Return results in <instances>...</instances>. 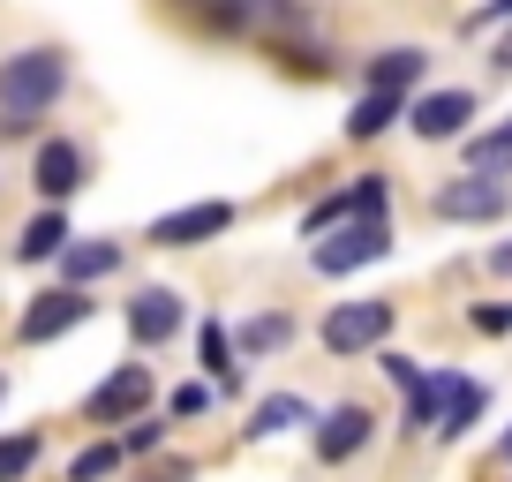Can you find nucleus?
I'll use <instances>...</instances> for the list:
<instances>
[{
  "mask_svg": "<svg viewBox=\"0 0 512 482\" xmlns=\"http://www.w3.org/2000/svg\"><path fill=\"white\" fill-rule=\"evenodd\" d=\"M204 370H211V377H234V347H226L219 324H204Z\"/></svg>",
  "mask_w": 512,
  "mask_h": 482,
  "instance_id": "nucleus-23",
  "label": "nucleus"
},
{
  "mask_svg": "<svg viewBox=\"0 0 512 482\" xmlns=\"http://www.w3.org/2000/svg\"><path fill=\"white\" fill-rule=\"evenodd\" d=\"M475 415H482V385H467V377H452V370L415 377V392H407V422H422V430L437 422V437H460Z\"/></svg>",
  "mask_w": 512,
  "mask_h": 482,
  "instance_id": "nucleus-2",
  "label": "nucleus"
},
{
  "mask_svg": "<svg viewBox=\"0 0 512 482\" xmlns=\"http://www.w3.org/2000/svg\"><path fill=\"white\" fill-rule=\"evenodd\" d=\"M113 467H121V445H91V452L68 460V482H98V475H113Z\"/></svg>",
  "mask_w": 512,
  "mask_h": 482,
  "instance_id": "nucleus-22",
  "label": "nucleus"
},
{
  "mask_svg": "<svg viewBox=\"0 0 512 482\" xmlns=\"http://www.w3.org/2000/svg\"><path fill=\"white\" fill-rule=\"evenodd\" d=\"M430 211H437V219H452V226H490V219H505V211H512V189H505V181H490V174H467V181H445V189L430 196Z\"/></svg>",
  "mask_w": 512,
  "mask_h": 482,
  "instance_id": "nucleus-3",
  "label": "nucleus"
},
{
  "mask_svg": "<svg viewBox=\"0 0 512 482\" xmlns=\"http://www.w3.org/2000/svg\"><path fill=\"white\" fill-rule=\"evenodd\" d=\"M339 219H384V181L369 174V181H354L347 196H324V204L302 219V234H324V226H339Z\"/></svg>",
  "mask_w": 512,
  "mask_h": 482,
  "instance_id": "nucleus-10",
  "label": "nucleus"
},
{
  "mask_svg": "<svg viewBox=\"0 0 512 482\" xmlns=\"http://www.w3.org/2000/svg\"><path fill=\"white\" fill-rule=\"evenodd\" d=\"M384 249H392V226L384 219H347L332 241H317V272L347 279V272H362V264H377Z\"/></svg>",
  "mask_w": 512,
  "mask_h": 482,
  "instance_id": "nucleus-5",
  "label": "nucleus"
},
{
  "mask_svg": "<svg viewBox=\"0 0 512 482\" xmlns=\"http://www.w3.org/2000/svg\"><path fill=\"white\" fill-rule=\"evenodd\" d=\"M294 422H309V407L294 400V392H279V400H264L249 415V437H279V430H294Z\"/></svg>",
  "mask_w": 512,
  "mask_h": 482,
  "instance_id": "nucleus-19",
  "label": "nucleus"
},
{
  "mask_svg": "<svg viewBox=\"0 0 512 482\" xmlns=\"http://www.w3.org/2000/svg\"><path fill=\"white\" fill-rule=\"evenodd\" d=\"M497 452H505V460H512V430H505V445H497Z\"/></svg>",
  "mask_w": 512,
  "mask_h": 482,
  "instance_id": "nucleus-30",
  "label": "nucleus"
},
{
  "mask_svg": "<svg viewBox=\"0 0 512 482\" xmlns=\"http://www.w3.org/2000/svg\"><path fill=\"white\" fill-rule=\"evenodd\" d=\"M234 226V204H196V211H166L159 226H151V241L159 249H189V241H211Z\"/></svg>",
  "mask_w": 512,
  "mask_h": 482,
  "instance_id": "nucleus-9",
  "label": "nucleus"
},
{
  "mask_svg": "<svg viewBox=\"0 0 512 482\" xmlns=\"http://www.w3.org/2000/svg\"><path fill=\"white\" fill-rule=\"evenodd\" d=\"M467 166H475V174H505L512 166V121H497V129H482V136H467Z\"/></svg>",
  "mask_w": 512,
  "mask_h": 482,
  "instance_id": "nucleus-17",
  "label": "nucleus"
},
{
  "mask_svg": "<svg viewBox=\"0 0 512 482\" xmlns=\"http://www.w3.org/2000/svg\"><path fill=\"white\" fill-rule=\"evenodd\" d=\"M0 392H8V377H0Z\"/></svg>",
  "mask_w": 512,
  "mask_h": 482,
  "instance_id": "nucleus-31",
  "label": "nucleus"
},
{
  "mask_svg": "<svg viewBox=\"0 0 512 482\" xmlns=\"http://www.w3.org/2000/svg\"><path fill=\"white\" fill-rule=\"evenodd\" d=\"M38 196H53V204H61V196H76V181H83V159H76V144H46L38 151Z\"/></svg>",
  "mask_w": 512,
  "mask_h": 482,
  "instance_id": "nucleus-13",
  "label": "nucleus"
},
{
  "mask_svg": "<svg viewBox=\"0 0 512 482\" xmlns=\"http://www.w3.org/2000/svg\"><path fill=\"white\" fill-rule=\"evenodd\" d=\"M384 332H392V302H339L317 324V339L332 354H369V347H384Z\"/></svg>",
  "mask_w": 512,
  "mask_h": 482,
  "instance_id": "nucleus-4",
  "label": "nucleus"
},
{
  "mask_svg": "<svg viewBox=\"0 0 512 482\" xmlns=\"http://www.w3.org/2000/svg\"><path fill=\"white\" fill-rule=\"evenodd\" d=\"M287 332H294L287 317H249V324H241V354H272V347H287Z\"/></svg>",
  "mask_w": 512,
  "mask_h": 482,
  "instance_id": "nucleus-20",
  "label": "nucleus"
},
{
  "mask_svg": "<svg viewBox=\"0 0 512 482\" xmlns=\"http://www.w3.org/2000/svg\"><path fill=\"white\" fill-rule=\"evenodd\" d=\"M83 309H91V302H83L76 287H53V294H38V302L23 309L16 339H23V347H46V339H61L68 324H83Z\"/></svg>",
  "mask_w": 512,
  "mask_h": 482,
  "instance_id": "nucleus-6",
  "label": "nucleus"
},
{
  "mask_svg": "<svg viewBox=\"0 0 512 482\" xmlns=\"http://www.w3.org/2000/svg\"><path fill=\"white\" fill-rule=\"evenodd\" d=\"M61 249H68V219L61 211H38V219L23 226V241H16L23 264H46V257H61Z\"/></svg>",
  "mask_w": 512,
  "mask_h": 482,
  "instance_id": "nucleus-15",
  "label": "nucleus"
},
{
  "mask_svg": "<svg viewBox=\"0 0 512 482\" xmlns=\"http://www.w3.org/2000/svg\"><path fill=\"white\" fill-rule=\"evenodd\" d=\"M151 482H189V467H159V475H151Z\"/></svg>",
  "mask_w": 512,
  "mask_h": 482,
  "instance_id": "nucleus-29",
  "label": "nucleus"
},
{
  "mask_svg": "<svg viewBox=\"0 0 512 482\" xmlns=\"http://www.w3.org/2000/svg\"><path fill=\"white\" fill-rule=\"evenodd\" d=\"M61 83H68V53H53V46L0 61V136H31V121L61 98Z\"/></svg>",
  "mask_w": 512,
  "mask_h": 482,
  "instance_id": "nucleus-1",
  "label": "nucleus"
},
{
  "mask_svg": "<svg viewBox=\"0 0 512 482\" xmlns=\"http://www.w3.org/2000/svg\"><path fill=\"white\" fill-rule=\"evenodd\" d=\"M392 113H400V98L362 91V98H354V113H347V136H354V144H369V136H384V129H392Z\"/></svg>",
  "mask_w": 512,
  "mask_h": 482,
  "instance_id": "nucleus-18",
  "label": "nucleus"
},
{
  "mask_svg": "<svg viewBox=\"0 0 512 482\" xmlns=\"http://www.w3.org/2000/svg\"><path fill=\"white\" fill-rule=\"evenodd\" d=\"M369 445V407H332L324 415V430H317V460H354V452Z\"/></svg>",
  "mask_w": 512,
  "mask_h": 482,
  "instance_id": "nucleus-12",
  "label": "nucleus"
},
{
  "mask_svg": "<svg viewBox=\"0 0 512 482\" xmlns=\"http://www.w3.org/2000/svg\"><path fill=\"white\" fill-rule=\"evenodd\" d=\"M144 400H151V370H144V362H121V370L91 392V407H83V415H91V422H121V415H136Z\"/></svg>",
  "mask_w": 512,
  "mask_h": 482,
  "instance_id": "nucleus-8",
  "label": "nucleus"
},
{
  "mask_svg": "<svg viewBox=\"0 0 512 482\" xmlns=\"http://www.w3.org/2000/svg\"><path fill=\"white\" fill-rule=\"evenodd\" d=\"M61 264H68V287H83V279H106L113 264H121V241H68Z\"/></svg>",
  "mask_w": 512,
  "mask_h": 482,
  "instance_id": "nucleus-14",
  "label": "nucleus"
},
{
  "mask_svg": "<svg viewBox=\"0 0 512 482\" xmlns=\"http://www.w3.org/2000/svg\"><path fill=\"white\" fill-rule=\"evenodd\" d=\"M490 61H497V68H512V31H505V38L490 46Z\"/></svg>",
  "mask_w": 512,
  "mask_h": 482,
  "instance_id": "nucleus-28",
  "label": "nucleus"
},
{
  "mask_svg": "<svg viewBox=\"0 0 512 482\" xmlns=\"http://www.w3.org/2000/svg\"><path fill=\"white\" fill-rule=\"evenodd\" d=\"M475 332H512V309H490V302H482V309H475Z\"/></svg>",
  "mask_w": 512,
  "mask_h": 482,
  "instance_id": "nucleus-26",
  "label": "nucleus"
},
{
  "mask_svg": "<svg viewBox=\"0 0 512 482\" xmlns=\"http://www.w3.org/2000/svg\"><path fill=\"white\" fill-rule=\"evenodd\" d=\"M128 332L144 339V347L174 339V332H181V294H166V287H144L136 302H128Z\"/></svg>",
  "mask_w": 512,
  "mask_h": 482,
  "instance_id": "nucleus-11",
  "label": "nucleus"
},
{
  "mask_svg": "<svg viewBox=\"0 0 512 482\" xmlns=\"http://www.w3.org/2000/svg\"><path fill=\"white\" fill-rule=\"evenodd\" d=\"M407 121H415L422 144H452V136L475 121V98H467V91H430V98H415V113H407Z\"/></svg>",
  "mask_w": 512,
  "mask_h": 482,
  "instance_id": "nucleus-7",
  "label": "nucleus"
},
{
  "mask_svg": "<svg viewBox=\"0 0 512 482\" xmlns=\"http://www.w3.org/2000/svg\"><path fill=\"white\" fill-rule=\"evenodd\" d=\"M490 272H497V279H512V241H497V249H490Z\"/></svg>",
  "mask_w": 512,
  "mask_h": 482,
  "instance_id": "nucleus-27",
  "label": "nucleus"
},
{
  "mask_svg": "<svg viewBox=\"0 0 512 482\" xmlns=\"http://www.w3.org/2000/svg\"><path fill=\"white\" fill-rule=\"evenodd\" d=\"M38 467V437H0V482H23Z\"/></svg>",
  "mask_w": 512,
  "mask_h": 482,
  "instance_id": "nucleus-21",
  "label": "nucleus"
},
{
  "mask_svg": "<svg viewBox=\"0 0 512 482\" xmlns=\"http://www.w3.org/2000/svg\"><path fill=\"white\" fill-rule=\"evenodd\" d=\"M204 407H211V392H204V385H181V392H174V422H196Z\"/></svg>",
  "mask_w": 512,
  "mask_h": 482,
  "instance_id": "nucleus-24",
  "label": "nucleus"
},
{
  "mask_svg": "<svg viewBox=\"0 0 512 482\" xmlns=\"http://www.w3.org/2000/svg\"><path fill=\"white\" fill-rule=\"evenodd\" d=\"M422 76V53H377V61H369V91H377V98H400L407 91V83H415Z\"/></svg>",
  "mask_w": 512,
  "mask_h": 482,
  "instance_id": "nucleus-16",
  "label": "nucleus"
},
{
  "mask_svg": "<svg viewBox=\"0 0 512 482\" xmlns=\"http://www.w3.org/2000/svg\"><path fill=\"white\" fill-rule=\"evenodd\" d=\"M512 16V0H490V8H475V16H467V31H490V23H505Z\"/></svg>",
  "mask_w": 512,
  "mask_h": 482,
  "instance_id": "nucleus-25",
  "label": "nucleus"
}]
</instances>
